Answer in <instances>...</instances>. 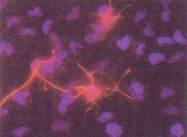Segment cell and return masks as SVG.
I'll list each match as a JSON object with an SVG mask.
<instances>
[{"mask_svg": "<svg viewBox=\"0 0 187 137\" xmlns=\"http://www.w3.org/2000/svg\"><path fill=\"white\" fill-rule=\"evenodd\" d=\"M114 11L112 7L108 5H103L98 8L97 9V14L98 15L101 17H106L112 13Z\"/></svg>", "mask_w": 187, "mask_h": 137, "instance_id": "10", "label": "cell"}, {"mask_svg": "<svg viewBox=\"0 0 187 137\" xmlns=\"http://www.w3.org/2000/svg\"><path fill=\"white\" fill-rule=\"evenodd\" d=\"M162 4H163V5L165 7V8H167L168 6V5H169V1H161Z\"/></svg>", "mask_w": 187, "mask_h": 137, "instance_id": "42", "label": "cell"}, {"mask_svg": "<svg viewBox=\"0 0 187 137\" xmlns=\"http://www.w3.org/2000/svg\"><path fill=\"white\" fill-rule=\"evenodd\" d=\"M69 47L71 53L74 55H76L77 53L78 48H81L82 46L80 43L72 41L70 43Z\"/></svg>", "mask_w": 187, "mask_h": 137, "instance_id": "23", "label": "cell"}, {"mask_svg": "<svg viewBox=\"0 0 187 137\" xmlns=\"http://www.w3.org/2000/svg\"><path fill=\"white\" fill-rule=\"evenodd\" d=\"M165 57L161 53H152L148 57V61L151 65H155L160 62L164 61Z\"/></svg>", "mask_w": 187, "mask_h": 137, "instance_id": "7", "label": "cell"}, {"mask_svg": "<svg viewBox=\"0 0 187 137\" xmlns=\"http://www.w3.org/2000/svg\"><path fill=\"white\" fill-rule=\"evenodd\" d=\"M41 73L43 77L46 76L47 74H53L55 72L56 67L53 60L47 59L44 60L40 67Z\"/></svg>", "mask_w": 187, "mask_h": 137, "instance_id": "3", "label": "cell"}, {"mask_svg": "<svg viewBox=\"0 0 187 137\" xmlns=\"http://www.w3.org/2000/svg\"><path fill=\"white\" fill-rule=\"evenodd\" d=\"M53 23V20L51 19L47 20L43 23L42 26V31L44 34H47L48 33Z\"/></svg>", "mask_w": 187, "mask_h": 137, "instance_id": "25", "label": "cell"}, {"mask_svg": "<svg viewBox=\"0 0 187 137\" xmlns=\"http://www.w3.org/2000/svg\"><path fill=\"white\" fill-rule=\"evenodd\" d=\"M80 12V9L78 6H76L72 9V11L67 16V19L69 20H73L78 17Z\"/></svg>", "mask_w": 187, "mask_h": 137, "instance_id": "19", "label": "cell"}, {"mask_svg": "<svg viewBox=\"0 0 187 137\" xmlns=\"http://www.w3.org/2000/svg\"><path fill=\"white\" fill-rule=\"evenodd\" d=\"M28 131V129L27 127L23 126L16 129L14 131V134L15 136L17 137H21Z\"/></svg>", "mask_w": 187, "mask_h": 137, "instance_id": "28", "label": "cell"}, {"mask_svg": "<svg viewBox=\"0 0 187 137\" xmlns=\"http://www.w3.org/2000/svg\"><path fill=\"white\" fill-rule=\"evenodd\" d=\"M29 92L27 91H21L14 93L12 96L11 98L15 101H17L19 99H25L29 95Z\"/></svg>", "mask_w": 187, "mask_h": 137, "instance_id": "16", "label": "cell"}, {"mask_svg": "<svg viewBox=\"0 0 187 137\" xmlns=\"http://www.w3.org/2000/svg\"><path fill=\"white\" fill-rule=\"evenodd\" d=\"M170 13H171V12L169 10L166 9L163 11L161 14L162 20L165 22H167L169 21V18H170Z\"/></svg>", "mask_w": 187, "mask_h": 137, "instance_id": "32", "label": "cell"}, {"mask_svg": "<svg viewBox=\"0 0 187 137\" xmlns=\"http://www.w3.org/2000/svg\"><path fill=\"white\" fill-rule=\"evenodd\" d=\"M173 39L174 41L179 42L182 45H185L187 43V40L182 35V32L180 30H176L173 33Z\"/></svg>", "mask_w": 187, "mask_h": 137, "instance_id": "13", "label": "cell"}, {"mask_svg": "<svg viewBox=\"0 0 187 137\" xmlns=\"http://www.w3.org/2000/svg\"><path fill=\"white\" fill-rule=\"evenodd\" d=\"M157 43L160 46H163L164 44L168 43L169 44H173L174 43L173 39L167 36H160L158 37L156 40Z\"/></svg>", "mask_w": 187, "mask_h": 137, "instance_id": "18", "label": "cell"}, {"mask_svg": "<svg viewBox=\"0 0 187 137\" xmlns=\"http://www.w3.org/2000/svg\"><path fill=\"white\" fill-rule=\"evenodd\" d=\"M128 91L132 96L137 100L142 101L144 99V87L140 83L135 82L129 87Z\"/></svg>", "mask_w": 187, "mask_h": 137, "instance_id": "1", "label": "cell"}, {"mask_svg": "<svg viewBox=\"0 0 187 137\" xmlns=\"http://www.w3.org/2000/svg\"><path fill=\"white\" fill-rule=\"evenodd\" d=\"M101 34H99L96 32L88 33L85 35L84 39L87 43H92L96 42L101 37Z\"/></svg>", "mask_w": 187, "mask_h": 137, "instance_id": "14", "label": "cell"}, {"mask_svg": "<svg viewBox=\"0 0 187 137\" xmlns=\"http://www.w3.org/2000/svg\"><path fill=\"white\" fill-rule=\"evenodd\" d=\"M97 94V90L94 87H89L86 91V97L88 100L93 99Z\"/></svg>", "mask_w": 187, "mask_h": 137, "instance_id": "20", "label": "cell"}, {"mask_svg": "<svg viewBox=\"0 0 187 137\" xmlns=\"http://www.w3.org/2000/svg\"><path fill=\"white\" fill-rule=\"evenodd\" d=\"M170 132L173 135L179 137L184 135L185 133V130L182 124L178 123V124L173 125L171 127Z\"/></svg>", "mask_w": 187, "mask_h": 137, "instance_id": "9", "label": "cell"}, {"mask_svg": "<svg viewBox=\"0 0 187 137\" xmlns=\"http://www.w3.org/2000/svg\"><path fill=\"white\" fill-rule=\"evenodd\" d=\"M91 27L94 30H95V32H97L99 34L102 35L104 31V28L102 27L101 25L94 23L91 25Z\"/></svg>", "mask_w": 187, "mask_h": 137, "instance_id": "31", "label": "cell"}, {"mask_svg": "<svg viewBox=\"0 0 187 137\" xmlns=\"http://www.w3.org/2000/svg\"><path fill=\"white\" fill-rule=\"evenodd\" d=\"M144 43H142V42L139 43V44L138 45L136 49V55H139V56L143 55V53H144L143 49H144Z\"/></svg>", "mask_w": 187, "mask_h": 137, "instance_id": "33", "label": "cell"}, {"mask_svg": "<svg viewBox=\"0 0 187 137\" xmlns=\"http://www.w3.org/2000/svg\"><path fill=\"white\" fill-rule=\"evenodd\" d=\"M79 84V81L76 80L73 82L71 84H69V86L68 87V90L70 91L71 90H72L75 88V87L78 85Z\"/></svg>", "mask_w": 187, "mask_h": 137, "instance_id": "36", "label": "cell"}, {"mask_svg": "<svg viewBox=\"0 0 187 137\" xmlns=\"http://www.w3.org/2000/svg\"><path fill=\"white\" fill-rule=\"evenodd\" d=\"M51 128L56 131H66L69 128V124L64 120H58L52 124Z\"/></svg>", "mask_w": 187, "mask_h": 137, "instance_id": "4", "label": "cell"}, {"mask_svg": "<svg viewBox=\"0 0 187 137\" xmlns=\"http://www.w3.org/2000/svg\"><path fill=\"white\" fill-rule=\"evenodd\" d=\"M146 13L144 11H141L138 12L134 17L135 21V22L137 23L141 21L146 17Z\"/></svg>", "mask_w": 187, "mask_h": 137, "instance_id": "29", "label": "cell"}, {"mask_svg": "<svg viewBox=\"0 0 187 137\" xmlns=\"http://www.w3.org/2000/svg\"><path fill=\"white\" fill-rule=\"evenodd\" d=\"M17 103L19 105H25L26 103V101L24 99H19V100H17Z\"/></svg>", "mask_w": 187, "mask_h": 137, "instance_id": "39", "label": "cell"}, {"mask_svg": "<svg viewBox=\"0 0 187 137\" xmlns=\"http://www.w3.org/2000/svg\"><path fill=\"white\" fill-rule=\"evenodd\" d=\"M19 33L21 35H34L36 33L35 30L29 28H23L19 30Z\"/></svg>", "mask_w": 187, "mask_h": 137, "instance_id": "26", "label": "cell"}, {"mask_svg": "<svg viewBox=\"0 0 187 137\" xmlns=\"http://www.w3.org/2000/svg\"><path fill=\"white\" fill-rule=\"evenodd\" d=\"M143 33L147 37H151L154 35V32L150 24H147L143 30Z\"/></svg>", "mask_w": 187, "mask_h": 137, "instance_id": "30", "label": "cell"}, {"mask_svg": "<svg viewBox=\"0 0 187 137\" xmlns=\"http://www.w3.org/2000/svg\"><path fill=\"white\" fill-rule=\"evenodd\" d=\"M184 53L183 52H180L176 55H174L171 57L168 61V62L170 63H173L178 62L179 60L181 59L182 57L183 56Z\"/></svg>", "mask_w": 187, "mask_h": 137, "instance_id": "27", "label": "cell"}, {"mask_svg": "<svg viewBox=\"0 0 187 137\" xmlns=\"http://www.w3.org/2000/svg\"><path fill=\"white\" fill-rule=\"evenodd\" d=\"M115 19L114 17L107 16L101 20V25L103 28H108L111 27L115 22Z\"/></svg>", "mask_w": 187, "mask_h": 137, "instance_id": "15", "label": "cell"}, {"mask_svg": "<svg viewBox=\"0 0 187 137\" xmlns=\"http://www.w3.org/2000/svg\"><path fill=\"white\" fill-rule=\"evenodd\" d=\"M60 95L61 97V102L66 105H69L74 101V96L72 94H71L70 91L69 90H65V91L62 92Z\"/></svg>", "mask_w": 187, "mask_h": 137, "instance_id": "8", "label": "cell"}, {"mask_svg": "<svg viewBox=\"0 0 187 137\" xmlns=\"http://www.w3.org/2000/svg\"><path fill=\"white\" fill-rule=\"evenodd\" d=\"M32 11H33L34 15H36L37 16L39 17L42 15L41 9L39 7H36L34 8Z\"/></svg>", "mask_w": 187, "mask_h": 137, "instance_id": "38", "label": "cell"}, {"mask_svg": "<svg viewBox=\"0 0 187 137\" xmlns=\"http://www.w3.org/2000/svg\"><path fill=\"white\" fill-rule=\"evenodd\" d=\"M108 135L112 137H118L121 135L123 129L119 124L115 123H108L105 129Z\"/></svg>", "mask_w": 187, "mask_h": 137, "instance_id": "2", "label": "cell"}, {"mask_svg": "<svg viewBox=\"0 0 187 137\" xmlns=\"http://www.w3.org/2000/svg\"><path fill=\"white\" fill-rule=\"evenodd\" d=\"M68 55L67 52L65 51H57L53 56L54 59L56 61V64L55 65L56 68H59L61 67L62 60L66 58Z\"/></svg>", "mask_w": 187, "mask_h": 137, "instance_id": "5", "label": "cell"}, {"mask_svg": "<svg viewBox=\"0 0 187 137\" xmlns=\"http://www.w3.org/2000/svg\"><path fill=\"white\" fill-rule=\"evenodd\" d=\"M105 64H106V62L104 61H102V62H100L97 64V65L96 66V69L97 71L99 72H102L103 70V68L105 65Z\"/></svg>", "mask_w": 187, "mask_h": 137, "instance_id": "35", "label": "cell"}, {"mask_svg": "<svg viewBox=\"0 0 187 137\" xmlns=\"http://www.w3.org/2000/svg\"><path fill=\"white\" fill-rule=\"evenodd\" d=\"M4 52L7 55H10L13 52V49L11 44L3 41L1 42L0 45V53L2 54Z\"/></svg>", "mask_w": 187, "mask_h": 137, "instance_id": "11", "label": "cell"}, {"mask_svg": "<svg viewBox=\"0 0 187 137\" xmlns=\"http://www.w3.org/2000/svg\"><path fill=\"white\" fill-rule=\"evenodd\" d=\"M130 37L129 35H125L121 39L116 41V45L121 50L125 51L129 48L130 44Z\"/></svg>", "mask_w": 187, "mask_h": 137, "instance_id": "6", "label": "cell"}, {"mask_svg": "<svg viewBox=\"0 0 187 137\" xmlns=\"http://www.w3.org/2000/svg\"><path fill=\"white\" fill-rule=\"evenodd\" d=\"M113 115L110 112H105L101 114L98 118V120L101 123H105L112 119Z\"/></svg>", "mask_w": 187, "mask_h": 137, "instance_id": "22", "label": "cell"}, {"mask_svg": "<svg viewBox=\"0 0 187 137\" xmlns=\"http://www.w3.org/2000/svg\"><path fill=\"white\" fill-rule=\"evenodd\" d=\"M8 111L7 109H1L0 110V113H1V115H6V114H8Z\"/></svg>", "mask_w": 187, "mask_h": 137, "instance_id": "41", "label": "cell"}, {"mask_svg": "<svg viewBox=\"0 0 187 137\" xmlns=\"http://www.w3.org/2000/svg\"><path fill=\"white\" fill-rule=\"evenodd\" d=\"M8 2L7 1H2L0 2V8L2 9L5 6V5Z\"/></svg>", "mask_w": 187, "mask_h": 137, "instance_id": "40", "label": "cell"}, {"mask_svg": "<svg viewBox=\"0 0 187 137\" xmlns=\"http://www.w3.org/2000/svg\"><path fill=\"white\" fill-rule=\"evenodd\" d=\"M174 91L172 89L168 87H165L162 89L161 93V97L162 99H165L169 97L173 96Z\"/></svg>", "mask_w": 187, "mask_h": 137, "instance_id": "17", "label": "cell"}, {"mask_svg": "<svg viewBox=\"0 0 187 137\" xmlns=\"http://www.w3.org/2000/svg\"><path fill=\"white\" fill-rule=\"evenodd\" d=\"M50 37L54 43V47L56 51H60L61 49L62 43L61 40L57 34L55 33H51Z\"/></svg>", "mask_w": 187, "mask_h": 137, "instance_id": "12", "label": "cell"}, {"mask_svg": "<svg viewBox=\"0 0 187 137\" xmlns=\"http://www.w3.org/2000/svg\"><path fill=\"white\" fill-rule=\"evenodd\" d=\"M39 63H40V61L38 59H34L30 64V68L32 69H34L38 66Z\"/></svg>", "mask_w": 187, "mask_h": 137, "instance_id": "37", "label": "cell"}, {"mask_svg": "<svg viewBox=\"0 0 187 137\" xmlns=\"http://www.w3.org/2000/svg\"><path fill=\"white\" fill-rule=\"evenodd\" d=\"M20 21V20L19 18L17 17H11L9 18L6 21V24L7 26L9 28V27L12 26L13 25L18 23Z\"/></svg>", "mask_w": 187, "mask_h": 137, "instance_id": "24", "label": "cell"}, {"mask_svg": "<svg viewBox=\"0 0 187 137\" xmlns=\"http://www.w3.org/2000/svg\"><path fill=\"white\" fill-rule=\"evenodd\" d=\"M164 111L165 113L168 115H176L180 113L179 109L178 108L174 106H166L164 109Z\"/></svg>", "mask_w": 187, "mask_h": 137, "instance_id": "21", "label": "cell"}, {"mask_svg": "<svg viewBox=\"0 0 187 137\" xmlns=\"http://www.w3.org/2000/svg\"><path fill=\"white\" fill-rule=\"evenodd\" d=\"M59 112L61 114H65L66 113L67 110V105L61 102L58 106Z\"/></svg>", "mask_w": 187, "mask_h": 137, "instance_id": "34", "label": "cell"}]
</instances>
